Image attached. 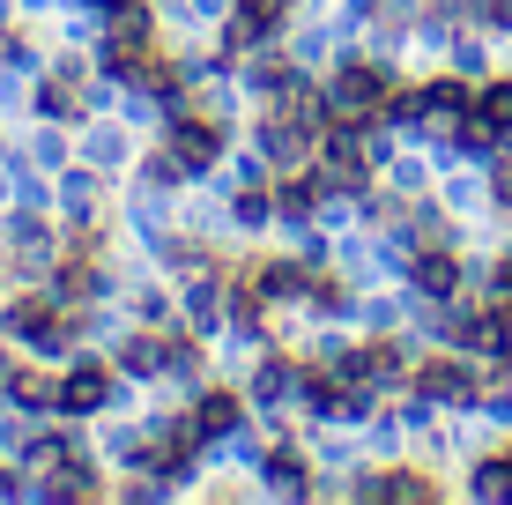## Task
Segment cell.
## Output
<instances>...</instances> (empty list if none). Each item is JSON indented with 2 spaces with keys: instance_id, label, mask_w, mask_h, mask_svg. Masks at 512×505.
Wrapping results in <instances>:
<instances>
[{
  "instance_id": "1",
  "label": "cell",
  "mask_w": 512,
  "mask_h": 505,
  "mask_svg": "<svg viewBox=\"0 0 512 505\" xmlns=\"http://www.w3.org/2000/svg\"><path fill=\"white\" fill-rule=\"evenodd\" d=\"M409 394L431 409H468L483 394V379H475L468 357H423V364H409Z\"/></svg>"
},
{
  "instance_id": "20",
  "label": "cell",
  "mask_w": 512,
  "mask_h": 505,
  "mask_svg": "<svg viewBox=\"0 0 512 505\" xmlns=\"http://www.w3.org/2000/svg\"><path fill=\"white\" fill-rule=\"evenodd\" d=\"M490 194L512 208V156H498V171H490Z\"/></svg>"
},
{
  "instance_id": "17",
  "label": "cell",
  "mask_w": 512,
  "mask_h": 505,
  "mask_svg": "<svg viewBox=\"0 0 512 505\" xmlns=\"http://www.w3.org/2000/svg\"><path fill=\"white\" fill-rule=\"evenodd\" d=\"M193 320H223V298H216V283H193Z\"/></svg>"
},
{
  "instance_id": "18",
  "label": "cell",
  "mask_w": 512,
  "mask_h": 505,
  "mask_svg": "<svg viewBox=\"0 0 512 505\" xmlns=\"http://www.w3.org/2000/svg\"><path fill=\"white\" fill-rule=\"evenodd\" d=\"M475 15H483L490 30H512V0H475Z\"/></svg>"
},
{
  "instance_id": "2",
  "label": "cell",
  "mask_w": 512,
  "mask_h": 505,
  "mask_svg": "<svg viewBox=\"0 0 512 505\" xmlns=\"http://www.w3.org/2000/svg\"><path fill=\"white\" fill-rule=\"evenodd\" d=\"M386 97H394V75L372 67V60H357V67H342V75H334V112L357 119V127H372V119L386 112Z\"/></svg>"
},
{
  "instance_id": "4",
  "label": "cell",
  "mask_w": 512,
  "mask_h": 505,
  "mask_svg": "<svg viewBox=\"0 0 512 505\" xmlns=\"http://www.w3.org/2000/svg\"><path fill=\"white\" fill-rule=\"evenodd\" d=\"M468 82L461 75H446V82H423V90H416V127H431V134H453V127H461V119H468Z\"/></svg>"
},
{
  "instance_id": "7",
  "label": "cell",
  "mask_w": 512,
  "mask_h": 505,
  "mask_svg": "<svg viewBox=\"0 0 512 505\" xmlns=\"http://www.w3.org/2000/svg\"><path fill=\"white\" fill-rule=\"evenodd\" d=\"M275 23H282V0H238V23H231V38H223V45L245 52L253 38H268Z\"/></svg>"
},
{
  "instance_id": "5",
  "label": "cell",
  "mask_w": 512,
  "mask_h": 505,
  "mask_svg": "<svg viewBox=\"0 0 512 505\" xmlns=\"http://www.w3.org/2000/svg\"><path fill=\"white\" fill-rule=\"evenodd\" d=\"M409 283H416L431 305H453V298H461V260H453L446 246H423V253L409 260Z\"/></svg>"
},
{
  "instance_id": "16",
  "label": "cell",
  "mask_w": 512,
  "mask_h": 505,
  "mask_svg": "<svg viewBox=\"0 0 512 505\" xmlns=\"http://www.w3.org/2000/svg\"><path fill=\"white\" fill-rule=\"evenodd\" d=\"M483 298L498 305V312H512V253L498 260V275H490V290H483Z\"/></svg>"
},
{
  "instance_id": "10",
  "label": "cell",
  "mask_w": 512,
  "mask_h": 505,
  "mask_svg": "<svg viewBox=\"0 0 512 505\" xmlns=\"http://www.w3.org/2000/svg\"><path fill=\"white\" fill-rule=\"evenodd\" d=\"M238 394H201V402H193V431H201V439H223V431H238Z\"/></svg>"
},
{
  "instance_id": "15",
  "label": "cell",
  "mask_w": 512,
  "mask_h": 505,
  "mask_svg": "<svg viewBox=\"0 0 512 505\" xmlns=\"http://www.w3.org/2000/svg\"><path fill=\"white\" fill-rule=\"evenodd\" d=\"M290 387H297V379H290V364H268V372L253 379V394H260V402H282Z\"/></svg>"
},
{
  "instance_id": "19",
  "label": "cell",
  "mask_w": 512,
  "mask_h": 505,
  "mask_svg": "<svg viewBox=\"0 0 512 505\" xmlns=\"http://www.w3.org/2000/svg\"><path fill=\"white\" fill-rule=\"evenodd\" d=\"M45 112H60V119L75 112V82H52V90H45Z\"/></svg>"
},
{
  "instance_id": "12",
  "label": "cell",
  "mask_w": 512,
  "mask_h": 505,
  "mask_svg": "<svg viewBox=\"0 0 512 505\" xmlns=\"http://www.w3.org/2000/svg\"><path fill=\"white\" fill-rule=\"evenodd\" d=\"M475 498H512V461L490 454L483 468H475Z\"/></svg>"
},
{
  "instance_id": "14",
  "label": "cell",
  "mask_w": 512,
  "mask_h": 505,
  "mask_svg": "<svg viewBox=\"0 0 512 505\" xmlns=\"http://www.w3.org/2000/svg\"><path fill=\"white\" fill-rule=\"evenodd\" d=\"M268 476L282 483V491H305V461H297L290 446H275V454H268Z\"/></svg>"
},
{
  "instance_id": "11",
  "label": "cell",
  "mask_w": 512,
  "mask_h": 505,
  "mask_svg": "<svg viewBox=\"0 0 512 505\" xmlns=\"http://www.w3.org/2000/svg\"><path fill=\"white\" fill-rule=\"evenodd\" d=\"M364 498H416V505H431V498H438V483H431V476H409V468H401V476L364 483Z\"/></svg>"
},
{
  "instance_id": "8",
  "label": "cell",
  "mask_w": 512,
  "mask_h": 505,
  "mask_svg": "<svg viewBox=\"0 0 512 505\" xmlns=\"http://www.w3.org/2000/svg\"><path fill=\"white\" fill-rule=\"evenodd\" d=\"M305 149H312L305 119H275V127H268V164L275 171H297V164H305Z\"/></svg>"
},
{
  "instance_id": "9",
  "label": "cell",
  "mask_w": 512,
  "mask_h": 505,
  "mask_svg": "<svg viewBox=\"0 0 512 505\" xmlns=\"http://www.w3.org/2000/svg\"><path fill=\"white\" fill-rule=\"evenodd\" d=\"M8 327H15V335H45V342L67 335V320L52 312V298H15L8 305Z\"/></svg>"
},
{
  "instance_id": "13",
  "label": "cell",
  "mask_w": 512,
  "mask_h": 505,
  "mask_svg": "<svg viewBox=\"0 0 512 505\" xmlns=\"http://www.w3.org/2000/svg\"><path fill=\"white\" fill-rule=\"evenodd\" d=\"M8 394H15V402H30V409H45V402H60V387H52V379H45V372H15V379H8Z\"/></svg>"
},
{
  "instance_id": "3",
  "label": "cell",
  "mask_w": 512,
  "mask_h": 505,
  "mask_svg": "<svg viewBox=\"0 0 512 505\" xmlns=\"http://www.w3.org/2000/svg\"><path fill=\"white\" fill-rule=\"evenodd\" d=\"M216 127L208 119H171V142H164V156H156V171H208L216 164Z\"/></svg>"
},
{
  "instance_id": "21",
  "label": "cell",
  "mask_w": 512,
  "mask_h": 505,
  "mask_svg": "<svg viewBox=\"0 0 512 505\" xmlns=\"http://www.w3.org/2000/svg\"><path fill=\"white\" fill-rule=\"evenodd\" d=\"M97 8H112V15H119V8H134V0H97Z\"/></svg>"
},
{
  "instance_id": "6",
  "label": "cell",
  "mask_w": 512,
  "mask_h": 505,
  "mask_svg": "<svg viewBox=\"0 0 512 505\" xmlns=\"http://www.w3.org/2000/svg\"><path fill=\"white\" fill-rule=\"evenodd\" d=\"M104 394H112V379H104L97 364H82V372H67V379H60V409H67V416H90Z\"/></svg>"
}]
</instances>
